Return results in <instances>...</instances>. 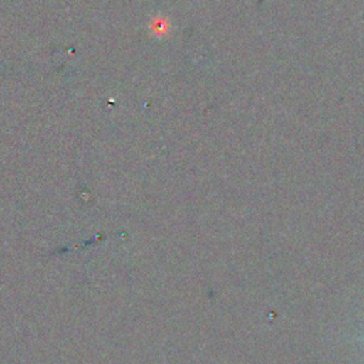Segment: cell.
Listing matches in <instances>:
<instances>
[{
	"label": "cell",
	"instance_id": "obj_1",
	"mask_svg": "<svg viewBox=\"0 0 364 364\" xmlns=\"http://www.w3.org/2000/svg\"><path fill=\"white\" fill-rule=\"evenodd\" d=\"M363 340H364V338H363Z\"/></svg>",
	"mask_w": 364,
	"mask_h": 364
}]
</instances>
